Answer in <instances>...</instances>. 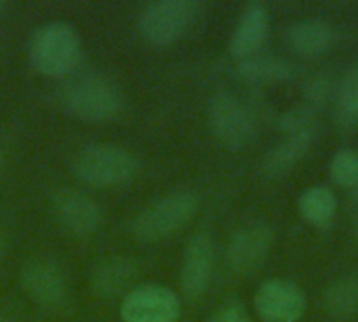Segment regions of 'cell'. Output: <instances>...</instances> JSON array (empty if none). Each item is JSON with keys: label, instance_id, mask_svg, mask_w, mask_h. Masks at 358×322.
Instances as JSON below:
<instances>
[{"label": "cell", "instance_id": "cell-1", "mask_svg": "<svg viewBox=\"0 0 358 322\" xmlns=\"http://www.w3.org/2000/svg\"><path fill=\"white\" fill-rule=\"evenodd\" d=\"M65 109L88 122L111 119L124 105L122 88L99 71H82L69 78L61 88Z\"/></svg>", "mask_w": 358, "mask_h": 322}, {"label": "cell", "instance_id": "cell-2", "mask_svg": "<svg viewBox=\"0 0 358 322\" xmlns=\"http://www.w3.org/2000/svg\"><path fill=\"white\" fill-rule=\"evenodd\" d=\"M29 63L44 75H65L69 73L80 57L82 42L78 29L61 19L42 23L31 31L27 44Z\"/></svg>", "mask_w": 358, "mask_h": 322}, {"label": "cell", "instance_id": "cell-3", "mask_svg": "<svg viewBox=\"0 0 358 322\" xmlns=\"http://www.w3.org/2000/svg\"><path fill=\"white\" fill-rule=\"evenodd\" d=\"M199 199L189 189H176L141 210L132 222L130 230L138 241H157L178 228H182L197 212Z\"/></svg>", "mask_w": 358, "mask_h": 322}, {"label": "cell", "instance_id": "cell-4", "mask_svg": "<svg viewBox=\"0 0 358 322\" xmlns=\"http://www.w3.org/2000/svg\"><path fill=\"white\" fill-rule=\"evenodd\" d=\"M71 168L76 176L88 184L111 186L136 174V157L115 142H88L78 149Z\"/></svg>", "mask_w": 358, "mask_h": 322}, {"label": "cell", "instance_id": "cell-5", "mask_svg": "<svg viewBox=\"0 0 358 322\" xmlns=\"http://www.w3.org/2000/svg\"><path fill=\"white\" fill-rule=\"evenodd\" d=\"M199 8L195 0H153L138 13V31L151 44H172L191 29Z\"/></svg>", "mask_w": 358, "mask_h": 322}, {"label": "cell", "instance_id": "cell-6", "mask_svg": "<svg viewBox=\"0 0 358 322\" xmlns=\"http://www.w3.org/2000/svg\"><path fill=\"white\" fill-rule=\"evenodd\" d=\"M208 124L212 134L229 149H241L254 136L252 113L241 98L229 90H220L210 98Z\"/></svg>", "mask_w": 358, "mask_h": 322}, {"label": "cell", "instance_id": "cell-7", "mask_svg": "<svg viewBox=\"0 0 358 322\" xmlns=\"http://www.w3.org/2000/svg\"><path fill=\"white\" fill-rule=\"evenodd\" d=\"M120 316L124 322H176L180 300L170 287L159 283L134 285L120 306Z\"/></svg>", "mask_w": 358, "mask_h": 322}, {"label": "cell", "instance_id": "cell-8", "mask_svg": "<svg viewBox=\"0 0 358 322\" xmlns=\"http://www.w3.org/2000/svg\"><path fill=\"white\" fill-rule=\"evenodd\" d=\"M254 306L262 322H300L306 312V293L289 279H271L258 287Z\"/></svg>", "mask_w": 358, "mask_h": 322}, {"label": "cell", "instance_id": "cell-9", "mask_svg": "<svg viewBox=\"0 0 358 322\" xmlns=\"http://www.w3.org/2000/svg\"><path fill=\"white\" fill-rule=\"evenodd\" d=\"M50 205L59 222L78 235L94 233L103 224L101 205L94 201V197H90L80 189H71V186L57 189L52 193Z\"/></svg>", "mask_w": 358, "mask_h": 322}, {"label": "cell", "instance_id": "cell-10", "mask_svg": "<svg viewBox=\"0 0 358 322\" xmlns=\"http://www.w3.org/2000/svg\"><path fill=\"white\" fill-rule=\"evenodd\" d=\"M273 247V230L264 222L239 228L227 247V262L233 272L248 275L264 264Z\"/></svg>", "mask_w": 358, "mask_h": 322}, {"label": "cell", "instance_id": "cell-11", "mask_svg": "<svg viewBox=\"0 0 358 322\" xmlns=\"http://www.w3.org/2000/svg\"><path fill=\"white\" fill-rule=\"evenodd\" d=\"M19 279L27 295L42 306L57 308L67 300V279L52 260L34 258L25 262Z\"/></svg>", "mask_w": 358, "mask_h": 322}, {"label": "cell", "instance_id": "cell-12", "mask_svg": "<svg viewBox=\"0 0 358 322\" xmlns=\"http://www.w3.org/2000/svg\"><path fill=\"white\" fill-rule=\"evenodd\" d=\"M214 270V243L208 233L193 235L185 249L180 262V287L189 298L201 295L212 279Z\"/></svg>", "mask_w": 358, "mask_h": 322}, {"label": "cell", "instance_id": "cell-13", "mask_svg": "<svg viewBox=\"0 0 358 322\" xmlns=\"http://www.w3.org/2000/svg\"><path fill=\"white\" fill-rule=\"evenodd\" d=\"M268 27H271V15H268L266 4H262V2L245 4V8L239 15V21L231 34V42H229L231 54L237 57L239 61L258 54L266 42Z\"/></svg>", "mask_w": 358, "mask_h": 322}, {"label": "cell", "instance_id": "cell-14", "mask_svg": "<svg viewBox=\"0 0 358 322\" xmlns=\"http://www.w3.org/2000/svg\"><path fill=\"white\" fill-rule=\"evenodd\" d=\"M138 275L134 260L126 256H105L90 270L92 291L101 298H113L126 289H132V283Z\"/></svg>", "mask_w": 358, "mask_h": 322}, {"label": "cell", "instance_id": "cell-15", "mask_svg": "<svg viewBox=\"0 0 358 322\" xmlns=\"http://www.w3.org/2000/svg\"><path fill=\"white\" fill-rule=\"evenodd\" d=\"M336 29L325 19H304L289 27L287 40L296 54L300 57H321L336 44Z\"/></svg>", "mask_w": 358, "mask_h": 322}, {"label": "cell", "instance_id": "cell-16", "mask_svg": "<svg viewBox=\"0 0 358 322\" xmlns=\"http://www.w3.org/2000/svg\"><path fill=\"white\" fill-rule=\"evenodd\" d=\"M313 140L315 136H285L277 147L266 153L262 161V172L273 180L287 176L306 155Z\"/></svg>", "mask_w": 358, "mask_h": 322}, {"label": "cell", "instance_id": "cell-17", "mask_svg": "<svg viewBox=\"0 0 358 322\" xmlns=\"http://www.w3.org/2000/svg\"><path fill=\"white\" fill-rule=\"evenodd\" d=\"M239 75L252 84H281L294 78V65L275 54H254L239 61Z\"/></svg>", "mask_w": 358, "mask_h": 322}, {"label": "cell", "instance_id": "cell-18", "mask_svg": "<svg viewBox=\"0 0 358 322\" xmlns=\"http://www.w3.org/2000/svg\"><path fill=\"white\" fill-rule=\"evenodd\" d=\"M298 210L310 226L323 228L336 218L338 199L327 184H315L300 195Z\"/></svg>", "mask_w": 358, "mask_h": 322}, {"label": "cell", "instance_id": "cell-19", "mask_svg": "<svg viewBox=\"0 0 358 322\" xmlns=\"http://www.w3.org/2000/svg\"><path fill=\"white\" fill-rule=\"evenodd\" d=\"M325 310L336 321H352L358 314V275L334 281L325 293Z\"/></svg>", "mask_w": 358, "mask_h": 322}, {"label": "cell", "instance_id": "cell-20", "mask_svg": "<svg viewBox=\"0 0 358 322\" xmlns=\"http://www.w3.org/2000/svg\"><path fill=\"white\" fill-rule=\"evenodd\" d=\"M336 117L344 128L358 126V63L348 69L336 92Z\"/></svg>", "mask_w": 358, "mask_h": 322}, {"label": "cell", "instance_id": "cell-21", "mask_svg": "<svg viewBox=\"0 0 358 322\" xmlns=\"http://www.w3.org/2000/svg\"><path fill=\"white\" fill-rule=\"evenodd\" d=\"M317 109L300 105L281 115L279 128L285 136H317Z\"/></svg>", "mask_w": 358, "mask_h": 322}, {"label": "cell", "instance_id": "cell-22", "mask_svg": "<svg viewBox=\"0 0 358 322\" xmlns=\"http://www.w3.org/2000/svg\"><path fill=\"white\" fill-rule=\"evenodd\" d=\"M331 180L344 189L358 186V153L355 149H340L329 163Z\"/></svg>", "mask_w": 358, "mask_h": 322}, {"label": "cell", "instance_id": "cell-23", "mask_svg": "<svg viewBox=\"0 0 358 322\" xmlns=\"http://www.w3.org/2000/svg\"><path fill=\"white\" fill-rule=\"evenodd\" d=\"M304 92H306V105L317 109L329 96V78H323V75L315 78L313 82H308Z\"/></svg>", "mask_w": 358, "mask_h": 322}, {"label": "cell", "instance_id": "cell-24", "mask_svg": "<svg viewBox=\"0 0 358 322\" xmlns=\"http://www.w3.org/2000/svg\"><path fill=\"white\" fill-rule=\"evenodd\" d=\"M210 322H254L250 319V314L239 306V304H227L222 306L212 319Z\"/></svg>", "mask_w": 358, "mask_h": 322}, {"label": "cell", "instance_id": "cell-25", "mask_svg": "<svg viewBox=\"0 0 358 322\" xmlns=\"http://www.w3.org/2000/svg\"><path fill=\"white\" fill-rule=\"evenodd\" d=\"M4 258V239H2V233H0V262Z\"/></svg>", "mask_w": 358, "mask_h": 322}, {"label": "cell", "instance_id": "cell-26", "mask_svg": "<svg viewBox=\"0 0 358 322\" xmlns=\"http://www.w3.org/2000/svg\"><path fill=\"white\" fill-rule=\"evenodd\" d=\"M2 168H4V151L0 147V172H2Z\"/></svg>", "mask_w": 358, "mask_h": 322}, {"label": "cell", "instance_id": "cell-27", "mask_svg": "<svg viewBox=\"0 0 358 322\" xmlns=\"http://www.w3.org/2000/svg\"><path fill=\"white\" fill-rule=\"evenodd\" d=\"M0 322H15L13 319H8V316H0Z\"/></svg>", "mask_w": 358, "mask_h": 322}, {"label": "cell", "instance_id": "cell-28", "mask_svg": "<svg viewBox=\"0 0 358 322\" xmlns=\"http://www.w3.org/2000/svg\"><path fill=\"white\" fill-rule=\"evenodd\" d=\"M355 230H357V237H358V216H357V222H355Z\"/></svg>", "mask_w": 358, "mask_h": 322}, {"label": "cell", "instance_id": "cell-29", "mask_svg": "<svg viewBox=\"0 0 358 322\" xmlns=\"http://www.w3.org/2000/svg\"><path fill=\"white\" fill-rule=\"evenodd\" d=\"M2 8H4V2L0 0V13H2Z\"/></svg>", "mask_w": 358, "mask_h": 322}]
</instances>
